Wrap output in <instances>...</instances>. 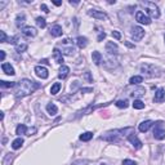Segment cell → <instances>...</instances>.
<instances>
[{"instance_id": "1f68e13d", "label": "cell", "mask_w": 165, "mask_h": 165, "mask_svg": "<svg viewBox=\"0 0 165 165\" xmlns=\"http://www.w3.org/2000/svg\"><path fill=\"white\" fill-rule=\"evenodd\" d=\"M115 104H116L119 108H126V107L129 106V102H128V100H120V101H118Z\"/></svg>"}, {"instance_id": "5b68a950", "label": "cell", "mask_w": 165, "mask_h": 165, "mask_svg": "<svg viewBox=\"0 0 165 165\" xmlns=\"http://www.w3.org/2000/svg\"><path fill=\"white\" fill-rule=\"evenodd\" d=\"M142 5H145V7L147 8V12H148V14H150L151 17H153V18H159V17H160V10H159L157 5L155 3H152V2H143V3H142Z\"/></svg>"}, {"instance_id": "7dc6e473", "label": "cell", "mask_w": 165, "mask_h": 165, "mask_svg": "<svg viewBox=\"0 0 165 165\" xmlns=\"http://www.w3.org/2000/svg\"><path fill=\"white\" fill-rule=\"evenodd\" d=\"M125 44H126V45H128V47H130V48H134V45H132V44H130V43H128V41H126Z\"/></svg>"}, {"instance_id": "836d02e7", "label": "cell", "mask_w": 165, "mask_h": 165, "mask_svg": "<svg viewBox=\"0 0 165 165\" xmlns=\"http://www.w3.org/2000/svg\"><path fill=\"white\" fill-rule=\"evenodd\" d=\"M26 51H27V44H17V45H16V52L22 53Z\"/></svg>"}, {"instance_id": "4316f807", "label": "cell", "mask_w": 165, "mask_h": 165, "mask_svg": "<svg viewBox=\"0 0 165 165\" xmlns=\"http://www.w3.org/2000/svg\"><path fill=\"white\" fill-rule=\"evenodd\" d=\"M27 129L26 128V125H23V124H19L17 128H16V134H18V135H21V134H27Z\"/></svg>"}, {"instance_id": "60d3db41", "label": "cell", "mask_w": 165, "mask_h": 165, "mask_svg": "<svg viewBox=\"0 0 165 165\" xmlns=\"http://www.w3.org/2000/svg\"><path fill=\"white\" fill-rule=\"evenodd\" d=\"M84 79H86V80L89 81V82H92V81H93V78L90 76V72H85V75H84Z\"/></svg>"}, {"instance_id": "74e56055", "label": "cell", "mask_w": 165, "mask_h": 165, "mask_svg": "<svg viewBox=\"0 0 165 165\" xmlns=\"http://www.w3.org/2000/svg\"><path fill=\"white\" fill-rule=\"evenodd\" d=\"M112 37H115V39H116V40H120V39H121V34H120V32L119 31H112Z\"/></svg>"}, {"instance_id": "7bdbcfd3", "label": "cell", "mask_w": 165, "mask_h": 165, "mask_svg": "<svg viewBox=\"0 0 165 165\" xmlns=\"http://www.w3.org/2000/svg\"><path fill=\"white\" fill-rule=\"evenodd\" d=\"M104 37H106V34H104V32H101L97 40H98V41H101V40H103V39H104Z\"/></svg>"}, {"instance_id": "4fadbf2b", "label": "cell", "mask_w": 165, "mask_h": 165, "mask_svg": "<svg viewBox=\"0 0 165 165\" xmlns=\"http://www.w3.org/2000/svg\"><path fill=\"white\" fill-rule=\"evenodd\" d=\"M165 100V89L164 88H159L155 93V97H153V101L156 103H161Z\"/></svg>"}, {"instance_id": "277c9868", "label": "cell", "mask_w": 165, "mask_h": 165, "mask_svg": "<svg viewBox=\"0 0 165 165\" xmlns=\"http://www.w3.org/2000/svg\"><path fill=\"white\" fill-rule=\"evenodd\" d=\"M153 138L157 141H163L165 138V128L163 121H156L153 124Z\"/></svg>"}, {"instance_id": "8d00e7d4", "label": "cell", "mask_w": 165, "mask_h": 165, "mask_svg": "<svg viewBox=\"0 0 165 165\" xmlns=\"http://www.w3.org/2000/svg\"><path fill=\"white\" fill-rule=\"evenodd\" d=\"M0 35H2V39H0V43H7V41H8L7 34H5L4 31H0Z\"/></svg>"}, {"instance_id": "8fae6325", "label": "cell", "mask_w": 165, "mask_h": 165, "mask_svg": "<svg viewBox=\"0 0 165 165\" xmlns=\"http://www.w3.org/2000/svg\"><path fill=\"white\" fill-rule=\"evenodd\" d=\"M128 141L130 142L132 145H133L134 148H137V150H139V148H142V146H143V143H142V142L138 139V137H137L134 133L130 134V135L128 137Z\"/></svg>"}, {"instance_id": "4dcf8cb0", "label": "cell", "mask_w": 165, "mask_h": 165, "mask_svg": "<svg viewBox=\"0 0 165 165\" xmlns=\"http://www.w3.org/2000/svg\"><path fill=\"white\" fill-rule=\"evenodd\" d=\"M26 22V17H25V14H19L17 19H16V25H17V27H21L22 25H23Z\"/></svg>"}, {"instance_id": "f1b7e54d", "label": "cell", "mask_w": 165, "mask_h": 165, "mask_svg": "<svg viewBox=\"0 0 165 165\" xmlns=\"http://www.w3.org/2000/svg\"><path fill=\"white\" fill-rule=\"evenodd\" d=\"M36 25L39 26L40 29H45V27H47V21H45V18L37 17V18H36Z\"/></svg>"}, {"instance_id": "c3c4849f", "label": "cell", "mask_w": 165, "mask_h": 165, "mask_svg": "<svg viewBox=\"0 0 165 165\" xmlns=\"http://www.w3.org/2000/svg\"><path fill=\"white\" fill-rule=\"evenodd\" d=\"M100 165H107V164H100Z\"/></svg>"}, {"instance_id": "9c48e42d", "label": "cell", "mask_w": 165, "mask_h": 165, "mask_svg": "<svg viewBox=\"0 0 165 165\" xmlns=\"http://www.w3.org/2000/svg\"><path fill=\"white\" fill-rule=\"evenodd\" d=\"M22 35H25L26 37H35L37 35V31L35 27H31V26H25L22 27Z\"/></svg>"}, {"instance_id": "d590c367", "label": "cell", "mask_w": 165, "mask_h": 165, "mask_svg": "<svg viewBox=\"0 0 165 165\" xmlns=\"http://www.w3.org/2000/svg\"><path fill=\"white\" fill-rule=\"evenodd\" d=\"M17 41H18V36L16 35V36H13V37H9L7 43H9V44H14V45H17Z\"/></svg>"}, {"instance_id": "30bf717a", "label": "cell", "mask_w": 165, "mask_h": 165, "mask_svg": "<svg viewBox=\"0 0 165 165\" xmlns=\"http://www.w3.org/2000/svg\"><path fill=\"white\" fill-rule=\"evenodd\" d=\"M88 14L90 17L96 18V19H107V14L103 13V12H100V10H96V9H89L88 10Z\"/></svg>"}, {"instance_id": "ab89813d", "label": "cell", "mask_w": 165, "mask_h": 165, "mask_svg": "<svg viewBox=\"0 0 165 165\" xmlns=\"http://www.w3.org/2000/svg\"><path fill=\"white\" fill-rule=\"evenodd\" d=\"M72 165H88V161L86 160H78V161H75Z\"/></svg>"}, {"instance_id": "f35d334b", "label": "cell", "mask_w": 165, "mask_h": 165, "mask_svg": "<svg viewBox=\"0 0 165 165\" xmlns=\"http://www.w3.org/2000/svg\"><path fill=\"white\" fill-rule=\"evenodd\" d=\"M123 165H137V163L133 161V160H129V159H126V160L123 161Z\"/></svg>"}, {"instance_id": "6da1fadb", "label": "cell", "mask_w": 165, "mask_h": 165, "mask_svg": "<svg viewBox=\"0 0 165 165\" xmlns=\"http://www.w3.org/2000/svg\"><path fill=\"white\" fill-rule=\"evenodd\" d=\"M39 88H40L39 82L30 79H22L21 81L17 82V90H16L14 96L16 98H23L26 96H30L31 93H34Z\"/></svg>"}, {"instance_id": "3957f363", "label": "cell", "mask_w": 165, "mask_h": 165, "mask_svg": "<svg viewBox=\"0 0 165 165\" xmlns=\"http://www.w3.org/2000/svg\"><path fill=\"white\" fill-rule=\"evenodd\" d=\"M141 72L145 76H148V78H159L161 75L160 70H159L155 65L151 63H143L141 66Z\"/></svg>"}, {"instance_id": "d4e9b609", "label": "cell", "mask_w": 165, "mask_h": 165, "mask_svg": "<svg viewBox=\"0 0 165 165\" xmlns=\"http://www.w3.org/2000/svg\"><path fill=\"white\" fill-rule=\"evenodd\" d=\"M80 141H82V142H88V141H90L92 138H93V133L92 132H85V133H82V134H80Z\"/></svg>"}, {"instance_id": "e0dca14e", "label": "cell", "mask_w": 165, "mask_h": 165, "mask_svg": "<svg viewBox=\"0 0 165 165\" xmlns=\"http://www.w3.org/2000/svg\"><path fill=\"white\" fill-rule=\"evenodd\" d=\"M53 56H54V59H56V62L62 65L63 63V57H62V52L59 51L58 48H54L53 49Z\"/></svg>"}, {"instance_id": "83f0119b", "label": "cell", "mask_w": 165, "mask_h": 165, "mask_svg": "<svg viewBox=\"0 0 165 165\" xmlns=\"http://www.w3.org/2000/svg\"><path fill=\"white\" fill-rule=\"evenodd\" d=\"M61 88H62V85H61V82H54V84L52 85V88H51V93L53 96H56L57 93L61 90Z\"/></svg>"}, {"instance_id": "ee69618b", "label": "cell", "mask_w": 165, "mask_h": 165, "mask_svg": "<svg viewBox=\"0 0 165 165\" xmlns=\"http://www.w3.org/2000/svg\"><path fill=\"white\" fill-rule=\"evenodd\" d=\"M0 59H2V62H4V59H5V52L4 51H0Z\"/></svg>"}, {"instance_id": "d6a6232c", "label": "cell", "mask_w": 165, "mask_h": 165, "mask_svg": "<svg viewBox=\"0 0 165 165\" xmlns=\"http://www.w3.org/2000/svg\"><path fill=\"white\" fill-rule=\"evenodd\" d=\"M133 107H134L135 110H142V108H145V103L142 102L141 100H134V102H133Z\"/></svg>"}, {"instance_id": "8992f818", "label": "cell", "mask_w": 165, "mask_h": 165, "mask_svg": "<svg viewBox=\"0 0 165 165\" xmlns=\"http://www.w3.org/2000/svg\"><path fill=\"white\" fill-rule=\"evenodd\" d=\"M143 36H145V30L142 29L141 26H134V27H132V37H133L135 41H139Z\"/></svg>"}, {"instance_id": "bcb514c9", "label": "cell", "mask_w": 165, "mask_h": 165, "mask_svg": "<svg viewBox=\"0 0 165 165\" xmlns=\"http://www.w3.org/2000/svg\"><path fill=\"white\" fill-rule=\"evenodd\" d=\"M70 4H71V5H78L79 2H70Z\"/></svg>"}, {"instance_id": "e575fe53", "label": "cell", "mask_w": 165, "mask_h": 165, "mask_svg": "<svg viewBox=\"0 0 165 165\" xmlns=\"http://www.w3.org/2000/svg\"><path fill=\"white\" fill-rule=\"evenodd\" d=\"M12 160H13V153H8L3 160V165H8V163H12Z\"/></svg>"}, {"instance_id": "7a4b0ae2", "label": "cell", "mask_w": 165, "mask_h": 165, "mask_svg": "<svg viewBox=\"0 0 165 165\" xmlns=\"http://www.w3.org/2000/svg\"><path fill=\"white\" fill-rule=\"evenodd\" d=\"M125 133H134V129L133 128H124V129H116V130H111V132H107L104 135H102L100 139L102 141H107V142H119L120 139L123 138L124 135H128ZM129 137V135H128Z\"/></svg>"}, {"instance_id": "ac0fdd59", "label": "cell", "mask_w": 165, "mask_h": 165, "mask_svg": "<svg viewBox=\"0 0 165 165\" xmlns=\"http://www.w3.org/2000/svg\"><path fill=\"white\" fill-rule=\"evenodd\" d=\"M92 59H93V62H94L96 66H100L101 62H102V54L100 52H93L92 53Z\"/></svg>"}, {"instance_id": "52a82bcc", "label": "cell", "mask_w": 165, "mask_h": 165, "mask_svg": "<svg viewBox=\"0 0 165 165\" xmlns=\"http://www.w3.org/2000/svg\"><path fill=\"white\" fill-rule=\"evenodd\" d=\"M35 71V74L37 78H40V79H48V76H49V71L47 67H44V66H36V67L34 68Z\"/></svg>"}, {"instance_id": "9a60e30c", "label": "cell", "mask_w": 165, "mask_h": 165, "mask_svg": "<svg viewBox=\"0 0 165 165\" xmlns=\"http://www.w3.org/2000/svg\"><path fill=\"white\" fill-rule=\"evenodd\" d=\"M58 72H59V74H58V78H59V79H66V78L68 76V74H70V67H68V66L62 65Z\"/></svg>"}, {"instance_id": "44dd1931", "label": "cell", "mask_w": 165, "mask_h": 165, "mask_svg": "<svg viewBox=\"0 0 165 165\" xmlns=\"http://www.w3.org/2000/svg\"><path fill=\"white\" fill-rule=\"evenodd\" d=\"M47 111H48V114L51 115V116H54V115L58 112V108H57V106L54 103H48L47 104Z\"/></svg>"}, {"instance_id": "d6986e66", "label": "cell", "mask_w": 165, "mask_h": 165, "mask_svg": "<svg viewBox=\"0 0 165 165\" xmlns=\"http://www.w3.org/2000/svg\"><path fill=\"white\" fill-rule=\"evenodd\" d=\"M145 93H146V89L145 88H137V89H134V92H132V97H134V98H139V97H143L145 96Z\"/></svg>"}, {"instance_id": "7402d4cb", "label": "cell", "mask_w": 165, "mask_h": 165, "mask_svg": "<svg viewBox=\"0 0 165 165\" xmlns=\"http://www.w3.org/2000/svg\"><path fill=\"white\" fill-rule=\"evenodd\" d=\"M2 68H3V71L7 75H14L16 72H14V68L10 66V63H3L2 65Z\"/></svg>"}, {"instance_id": "681fc988", "label": "cell", "mask_w": 165, "mask_h": 165, "mask_svg": "<svg viewBox=\"0 0 165 165\" xmlns=\"http://www.w3.org/2000/svg\"><path fill=\"white\" fill-rule=\"evenodd\" d=\"M164 40H165V35H164Z\"/></svg>"}, {"instance_id": "5bb4252c", "label": "cell", "mask_w": 165, "mask_h": 165, "mask_svg": "<svg viewBox=\"0 0 165 165\" xmlns=\"http://www.w3.org/2000/svg\"><path fill=\"white\" fill-rule=\"evenodd\" d=\"M118 51H119V48H118V45L115 43L108 41L106 44V52L108 54H118Z\"/></svg>"}, {"instance_id": "ffe728a7", "label": "cell", "mask_w": 165, "mask_h": 165, "mask_svg": "<svg viewBox=\"0 0 165 165\" xmlns=\"http://www.w3.org/2000/svg\"><path fill=\"white\" fill-rule=\"evenodd\" d=\"M76 44H78V47L79 48H85L88 45V39L85 36H78L76 37Z\"/></svg>"}, {"instance_id": "f6af8a7d", "label": "cell", "mask_w": 165, "mask_h": 165, "mask_svg": "<svg viewBox=\"0 0 165 165\" xmlns=\"http://www.w3.org/2000/svg\"><path fill=\"white\" fill-rule=\"evenodd\" d=\"M53 4L57 5V7H59V5H62V2H57V0H53Z\"/></svg>"}, {"instance_id": "484cf974", "label": "cell", "mask_w": 165, "mask_h": 165, "mask_svg": "<svg viewBox=\"0 0 165 165\" xmlns=\"http://www.w3.org/2000/svg\"><path fill=\"white\" fill-rule=\"evenodd\" d=\"M0 86L2 88H14V86H17V82L16 81H4V80H2L0 81Z\"/></svg>"}, {"instance_id": "2e32d148", "label": "cell", "mask_w": 165, "mask_h": 165, "mask_svg": "<svg viewBox=\"0 0 165 165\" xmlns=\"http://www.w3.org/2000/svg\"><path fill=\"white\" fill-rule=\"evenodd\" d=\"M62 27L59 26V25H54L52 26V29H51V35L54 36V37H58V36H61L62 35Z\"/></svg>"}, {"instance_id": "b9f144b4", "label": "cell", "mask_w": 165, "mask_h": 165, "mask_svg": "<svg viewBox=\"0 0 165 165\" xmlns=\"http://www.w3.org/2000/svg\"><path fill=\"white\" fill-rule=\"evenodd\" d=\"M40 8H41V10H43V12L49 13V9H48V7H47L45 4H41V5H40Z\"/></svg>"}, {"instance_id": "f546056e", "label": "cell", "mask_w": 165, "mask_h": 165, "mask_svg": "<svg viewBox=\"0 0 165 165\" xmlns=\"http://www.w3.org/2000/svg\"><path fill=\"white\" fill-rule=\"evenodd\" d=\"M63 54H65V56H68V57L74 56V54H75V48H74V47L65 48V49H63Z\"/></svg>"}, {"instance_id": "ba28073f", "label": "cell", "mask_w": 165, "mask_h": 165, "mask_svg": "<svg viewBox=\"0 0 165 165\" xmlns=\"http://www.w3.org/2000/svg\"><path fill=\"white\" fill-rule=\"evenodd\" d=\"M135 19L142 25H150L151 23V18L148 17L147 14H145L143 12H141V10H138V12L135 13Z\"/></svg>"}, {"instance_id": "603a6c76", "label": "cell", "mask_w": 165, "mask_h": 165, "mask_svg": "<svg viewBox=\"0 0 165 165\" xmlns=\"http://www.w3.org/2000/svg\"><path fill=\"white\" fill-rule=\"evenodd\" d=\"M142 81H143V76H141V75L132 76L130 80H129V82H130L132 85H138V84H141Z\"/></svg>"}, {"instance_id": "7c38bea8", "label": "cell", "mask_w": 165, "mask_h": 165, "mask_svg": "<svg viewBox=\"0 0 165 165\" xmlns=\"http://www.w3.org/2000/svg\"><path fill=\"white\" fill-rule=\"evenodd\" d=\"M153 124H155V123H153L152 120H145V121H142L139 124L138 129H139V132H142V133H146V132H148V129L152 128Z\"/></svg>"}, {"instance_id": "cb8c5ba5", "label": "cell", "mask_w": 165, "mask_h": 165, "mask_svg": "<svg viewBox=\"0 0 165 165\" xmlns=\"http://www.w3.org/2000/svg\"><path fill=\"white\" fill-rule=\"evenodd\" d=\"M23 138H17V139H14L13 142H12V148L13 150H18V148H21L22 147V145H23Z\"/></svg>"}]
</instances>
